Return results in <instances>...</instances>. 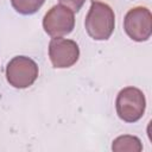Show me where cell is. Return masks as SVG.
Masks as SVG:
<instances>
[{"instance_id":"6da1fadb","label":"cell","mask_w":152,"mask_h":152,"mask_svg":"<svg viewBox=\"0 0 152 152\" xmlns=\"http://www.w3.org/2000/svg\"><path fill=\"white\" fill-rule=\"evenodd\" d=\"M87 33L95 40L108 39L115 27V15L113 10L104 2L93 0L86 17Z\"/></svg>"},{"instance_id":"7a4b0ae2","label":"cell","mask_w":152,"mask_h":152,"mask_svg":"<svg viewBox=\"0 0 152 152\" xmlns=\"http://www.w3.org/2000/svg\"><path fill=\"white\" fill-rule=\"evenodd\" d=\"M115 107L121 120L126 122H135L140 120L145 113V95L135 87H126L119 91Z\"/></svg>"},{"instance_id":"3957f363","label":"cell","mask_w":152,"mask_h":152,"mask_svg":"<svg viewBox=\"0 0 152 152\" xmlns=\"http://www.w3.org/2000/svg\"><path fill=\"white\" fill-rule=\"evenodd\" d=\"M38 77V65L36 62L25 56L12 58L6 66L7 82L19 89L27 88L34 83Z\"/></svg>"},{"instance_id":"277c9868","label":"cell","mask_w":152,"mask_h":152,"mask_svg":"<svg viewBox=\"0 0 152 152\" xmlns=\"http://www.w3.org/2000/svg\"><path fill=\"white\" fill-rule=\"evenodd\" d=\"M124 28L127 36L135 42H145L152 33V15L146 7L129 10L124 20Z\"/></svg>"},{"instance_id":"5b68a950","label":"cell","mask_w":152,"mask_h":152,"mask_svg":"<svg viewBox=\"0 0 152 152\" xmlns=\"http://www.w3.org/2000/svg\"><path fill=\"white\" fill-rule=\"evenodd\" d=\"M75 26L74 12L63 5L51 7L43 19V27L51 37H62L69 34Z\"/></svg>"},{"instance_id":"8992f818","label":"cell","mask_w":152,"mask_h":152,"mask_svg":"<svg viewBox=\"0 0 152 152\" xmlns=\"http://www.w3.org/2000/svg\"><path fill=\"white\" fill-rule=\"evenodd\" d=\"M49 57L55 68H69L77 62L80 49L71 39L53 37L49 44Z\"/></svg>"},{"instance_id":"52a82bcc","label":"cell","mask_w":152,"mask_h":152,"mask_svg":"<svg viewBox=\"0 0 152 152\" xmlns=\"http://www.w3.org/2000/svg\"><path fill=\"white\" fill-rule=\"evenodd\" d=\"M112 150L114 152H140L142 150V145L139 138L134 135H120L116 139H114Z\"/></svg>"},{"instance_id":"ba28073f","label":"cell","mask_w":152,"mask_h":152,"mask_svg":"<svg viewBox=\"0 0 152 152\" xmlns=\"http://www.w3.org/2000/svg\"><path fill=\"white\" fill-rule=\"evenodd\" d=\"M45 0H11L13 8L24 15L36 13L44 4Z\"/></svg>"},{"instance_id":"9c48e42d","label":"cell","mask_w":152,"mask_h":152,"mask_svg":"<svg viewBox=\"0 0 152 152\" xmlns=\"http://www.w3.org/2000/svg\"><path fill=\"white\" fill-rule=\"evenodd\" d=\"M59 2L63 6L69 7L72 12H77V11L81 10V7L86 2V0H59Z\"/></svg>"}]
</instances>
